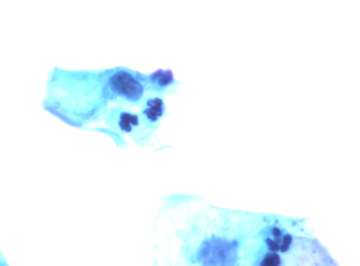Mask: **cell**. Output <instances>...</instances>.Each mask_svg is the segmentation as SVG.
Segmentation results:
<instances>
[{
  "mask_svg": "<svg viewBox=\"0 0 360 266\" xmlns=\"http://www.w3.org/2000/svg\"><path fill=\"white\" fill-rule=\"evenodd\" d=\"M143 78L147 95L165 97L174 93L177 87L183 84L170 69H158L150 73H143Z\"/></svg>",
  "mask_w": 360,
  "mask_h": 266,
  "instance_id": "6",
  "label": "cell"
},
{
  "mask_svg": "<svg viewBox=\"0 0 360 266\" xmlns=\"http://www.w3.org/2000/svg\"><path fill=\"white\" fill-rule=\"evenodd\" d=\"M139 107L143 128L150 142L162 121L168 114L165 97L148 94Z\"/></svg>",
  "mask_w": 360,
  "mask_h": 266,
  "instance_id": "5",
  "label": "cell"
},
{
  "mask_svg": "<svg viewBox=\"0 0 360 266\" xmlns=\"http://www.w3.org/2000/svg\"><path fill=\"white\" fill-rule=\"evenodd\" d=\"M253 257L251 266H338L326 248L307 230L264 241Z\"/></svg>",
  "mask_w": 360,
  "mask_h": 266,
  "instance_id": "2",
  "label": "cell"
},
{
  "mask_svg": "<svg viewBox=\"0 0 360 266\" xmlns=\"http://www.w3.org/2000/svg\"><path fill=\"white\" fill-rule=\"evenodd\" d=\"M43 108L66 124L83 128L96 123L110 106L105 69L55 67L46 79Z\"/></svg>",
  "mask_w": 360,
  "mask_h": 266,
  "instance_id": "1",
  "label": "cell"
},
{
  "mask_svg": "<svg viewBox=\"0 0 360 266\" xmlns=\"http://www.w3.org/2000/svg\"><path fill=\"white\" fill-rule=\"evenodd\" d=\"M105 83L110 105L139 106L147 95L143 73L127 67L105 69Z\"/></svg>",
  "mask_w": 360,
  "mask_h": 266,
  "instance_id": "3",
  "label": "cell"
},
{
  "mask_svg": "<svg viewBox=\"0 0 360 266\" xmlns=\"http://www.w3.org/2000/svg\"><path fill=\"white\" fill-rule=\"evenodd\" d=\"M102 119L106 126L117 134L127 135L138 145L143 146L148 140L141 121L139 112L121 105L108 107Z\"/></svg>",
  "mask_w": 360,
  "mask_h": 266,
  "instance_id": "4",
  "label": "cell"
}]
</instances>
